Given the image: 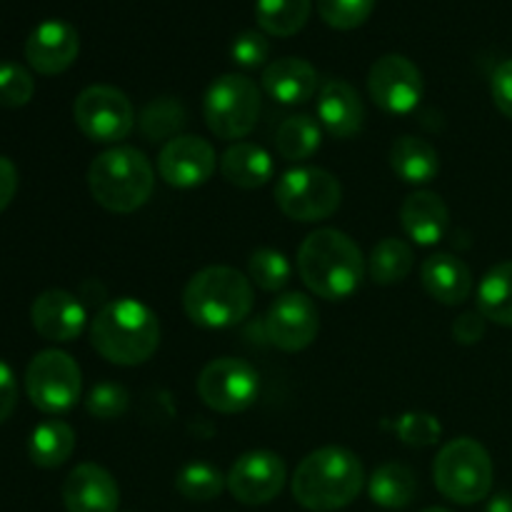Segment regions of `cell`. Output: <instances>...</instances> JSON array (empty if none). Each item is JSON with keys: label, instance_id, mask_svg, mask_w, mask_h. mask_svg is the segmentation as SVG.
Masks as SVG:
<instances>
[{"label": "cell", "instance_id": "obj_17", "mask_svg": "<svg viewBox=\"0 0 512 512\" xmlns=\"http://www.w3.org/2000/svg\"><path fill=\"white\" fill-rule=\"evenodd\" d=\"M80 53V35L65 20H45L25 40L28 65L40 75L65 73Z\"/></svg>", "mask_w": 512, "mask_h": 512}, {"label": "cell", "instance_id": "obj_19", "mask_svg": "<svg viewBox=\"0 0 512 512\" xmlns=\"http://www.w3.org/2000/svg\"><path fill=\"white\" fill-rule=\"evenodd\" d=\"M318 118L333 138L358 135L365 123V105L358 90L345 80H328L318 93Z\"/></svg>", "mask_w": 512, "mask_h": 512}, {"label": "cell", "instance_id": "obj_33", "mask_svg": "<svg viewBox=\"0 0 512 512\" xmlns=\"http://www.w3.org/2000/svg\"><path fill=\"white\" fill-rule=\"evenodd\" d=\"M248 273L250 283L258 285L260 290H265V293H280L290 283L293 268H290V260L280 250L260 248L250 255Z\"/></svg>", "mask_w": 512, "mask_h": 512}, {"label": "cell", "instance_id": "obj_38", "mask_svg": "<svg viewBox=\"0 0 512 512\" xmlns=\"http://www.w3.org/2000/svg\"><path fill=\"white\" fill-rule=\"evenodd\" d=\"M270 55V43L260 30H245L238 38L233 40V48H230V58L235 65L245 70H255L268 60Z\"/></svg>", "mask_w": 512, "mask_h": 512}, {"label": "cell", "instance_id": "obj_21", "mask_svg": "<svg viewBox=\"0 0 512 512\" xmlns=\"http://www.w3.org/2000/svg\"><path fill=\"white\" fill-rule=\"evenodd\" d=\"M420 280L425 293L443 305H463L473 293V273L463 260L450 253H435L425 258Z\"/></svg>", "mask_w": 512, "mask_h": 512}, {"label": "cell", "instance_id": "obj_5", "mask_svg": "<svg viewBox=\"0 0 512 512\" xmlns=\"http://www.w3.org/2000/svg\"><path fill=\"white\" fill-rule=\"evenodd\" d=\"M88 185L95 203L110 213L128 215L153 195L155 168L143 150L115 145L90 163Z\"/></svg>", "mask_w": 512, "mask_h": 512}, {"label": "cell", "instance_id": "obj_12", "mask_svg": "<svg viewBox=\"0 0 512 512\" xmlns=\"http://www.w3.org/2000/svg\"><path fill=\"white\" fill-rule=\"evenodd\" d=\"M423 73L410 58L398 53L383 55L368 73V93L385 113H413L423 100Z\"/></svg>", "mask_w": 512, "mask_h": 512}, {"label": "cell", "instance_id": "obj_25", "mask_svg": "<svg viewBox=\"0 0 512 512\" xmlns=\"http://www.w3.org/2000/svg\"><path fill=\"white\" fill-rule=\"evenodd\" d=\"M368 495L385 510H403L418 495V478L403 463H385L370 475Z\"/></svg>", "mask_w": 512, "mask_h": 512}, {"label": "cell", "instance_id": "obj_11", "mask_svg": "<svg viewBox=\"0 0 512 512\" xmlns=\"http://www.w3.org/2000/svg\"><path fill=\"white\" fill-rule=\"evenodd\" d=\"M195 388L210 410L235 415L248 410L258 400L260 375L245 360L218 358L200 370Z\"/></svg>", "mask_w": 512, "mask_h": 512}, {"label": "cell", "instance_id": "obj_40", "mask_svg": "<svg viewBox=\"0 0 512 512\" xmlns=\"http://www.w3.org/2000/svg\"><path fill=\"white\" fill-rule=\"evenodd\" d=\"M485 323L488 320L483 318L480 310H470V313H463L453 323V338L463 345H475L483 340L485 335Z\"/></svg>", "mask_w": 512, "mask_h": 512}, {"label": "cell", "instance_id": "obj_27", "mask_svg": "<svg viewBox=\"0 0 512 512\" xmlns=\"http://www.w3.org/2000/svg\"><path fill=\"white\" fill-rule=\"evenodd\" d=\"M478 310L485 320L512 328V260L498 263L478 285Z\"/></svg>", "mask_w": 512, "mask_h": 512}, {"label": "cell", "instance_id": "obj_2", "mask_svg": "<svg viewBox=\"0 0 512 512\" xmlns=\"http://www.w3.org/2000/svg\"><path fill=\"white\" fill-rule=\"evenodd\" d=\"M298 273L318 298L345 300L365 278L363 250L343 230L320 228L300 243Z\"/></svg>", "mask_w": 512, "mask_h": 512}, {"label": "cell", "instance_id": "obj_31", "mask_svg": "<svg viewBox=\"0 0 512 512\" xmlns=\"http://www.w3.org/2000/svg\"><path fill=\"white\" fill-rule=\"evenodd\" d=\"M185 123H188L185 105L170 95L150 100L140 113V130L150 143H163V140L168 143V140L178 138L183 135L180 130L185 128Z\"/></svg>", "mask_w": 512, "mask_h": 512}, {"label": "cell", "instance_id": "obj_32", "mask_svg": "<svg viewBox=\"0 0 512 512\" xmlns=\"http://www.w3.org/2000/svg\"><path fill=\"white\" fill-rule=\"evenodd\" d=\"M225 488H228V475H223L210 463L183 465L175 478V490L193 503H208V500L220 498Z\"/></svg>", "mask_w": 512, "mask_h": 512}, {"label": "cell", "instance_id": "obj_44", "mask_svg": "<svg viewBox=\"0 0 512 512\" xmlns=\"http://www.w3.org/2000/svg\"><path fill=\"white\" fill-rule=\"evenodd\" d=\"M423 512H453V510H448V508H428V510H423Z\"/></svg>", "mask_w": 512, "mask_h": 512}, {"label": "cell", "instance_id": "obj_23", "mask_svg": "<svg viewBox=\"0 0 512 512\" xmlns=\"http://www.w3.org/2000/svg\"><path fill=\"white\" fill-rule=\"evenodd\" d=\"M273 158L265 148L255 143H235L220 158V175L230 185L243 190L263 188L273 178Z\"/></svg>", "mask_w": 512, "mask_h": 512}, {"label": "cell", "instance_id": "obj_41", "mask_svg": "<svg viewBox=\"0 0 512 512\" xmlns=\"http://www.w3.org/2000/svg\"><path fill=\"white\" fill-rule=\"evenodd\" d=\"M15 405H18V383H15L13 370L0 360V423L13 415Z\"/></svg>", "mask_w": 512, "mask_h": 512}, {"label": "cell", "instance_id": "obj_16", "mask_svg": "<svg viewBox=\"0 0 512 512\" xmlns=\"http://www.w3.org/2000/svg\"><path fill=\"white\" fill-rule=\"evenodd\" d=\"M30 320L40 338L53 340V343H70L83 335L88 325V310L78 295L55 288L45 290L33 300Z\"/></svg>", "mask_w": 512, "mask_h": 512}, {"label": "cell", "instance_id": "obj_6", "mask_svg": "<svg viewBox=\"0 0 512 512\" xmlns=\"http://www.w3.org/2000/svg\"><path fill=\"white\" fill-rule=\"evenodd\" d=\"M493 460L473 438H455L440 448L433 463V480L440 493L458 505H475L493 490Z\"/></svg>", "mask_w": 512, "mask_h": 512}, {"label": "cell", "instance_id": "obj_24", "mask_svg": "<svg viewBox=\"0 0 512 512\" xmlns=\"http://www.w3.org/2000/svg\"><path fill=\"white\" fill-rule=\"evenodd\" d=\"M390 168L405 183L425 185L435 180L440 173V155L428 140L415 138V135H403L390 148Z\"/></svg>", "mask_w": 512, "mask_h": 512}, {"label": "cell", "instance_id": "obj_15", "mask_svg": "<svg viewBox=\"0 0 512 512\" xmlns=\"http://www.w3.org/2000/svg\"><path fill=\"white\" fill-rule=\"evenodd\" d=\"M215 168V148L198 135H178L168 140L158 155V175L173 188H198L213 178Z\"/></svg>", "mask_w": 512, "mask_h": 512}, {"label": "cell", "instance_id": "obj_4", "mask_svg": "<svg viewBox=\"0 0 512 512\" xmlns=\"http://www.w3.org/2000/svg\"><path fill=\"white\" fill-rule=\"evenodd\" d=\"M255 303L253 283L240 270L210 265L198 270L183 290L185 315L200 328L223 330L243 323Z\"/></svg>", "mask_w": 512, "mask_h": 512}, {"label": "cell", "instance_id": "obj_1", "mask_svg": "<svg viewBox=\"0 0 512 512\" xmlns=\"http://www.w3.org/2000/svg\"><path fill=\"white\" fill-rule=\"evenodd\" d=\"M365 468L355 453L338 445L318 448L300 460L290 490L310 512L343 510L363 493Z\"/></svg>", "mask_w": 512, "mask_h": 512}, {"label": "cell", "instance_id": "obj_37", "mask_svg": "<svg viewBox=\"0 0 512 512\" xmlns=\"http://www.w3.org/2000/svg\"><path fill=\"white\" fill-rule=\"evenodd\" d=\"M130 395L118 383H100L85 398V408L95 420H118L128 413Z\"/></svg>", "mask_w": 512, "mask_h": 512}, {"label": "cell", "instance_id": "obj_7", "mask_svg": "<svg viewBox=\"0 0 512 512\" xmlns=\"http://www.w3.org/2000/svg\"><path fill=\"white\" fill-rule=\"evenodd\" d=\"M203 118L220 140H238L253 133L260 118V90L250 78L225 73L210 83L203 100Z\"/></svg>", "mask_w": 512, "mask_h": 512}, {"label": "cell", "instance_id": "obj_43", "mask_svg": "<svg viewBox=\"0 0 512 512\" xmlns=\"http://www.w3.org/2000/svg\"><path fill=\"white\" fill-rule=\"evenodd\" d=\"M485 512H512V495L510 493H498L488 503Z\"/></svg>", "mask_w": 512, "mask_h": 512}, {"label": "cell", "instance_id": "obj_30", "mask_svg": "<svg viewBox=\"0 0 512 512\" xmlns=\"http://www.w3.org/2000/svg\"><path fill=\"white\" fill-rule=\"evenodd\" d=\"M415 265V253L405 240L385 238L373 248L368 258V273L373 283L395 285L403 283Z\"/></svg>", "mask_w": 512, "mask_h": 512}, {"label": "cell", "instance_id": "obj_29", "mask_svg": "<svg viewBox=\"0 0 512 512\" xmlns=\"http://www.w3.org/2000/svg\"><path fill=\"white\" fill-rule=\"evenodd\" d=\"M313 0H255V18L263 33L290 38L305 28Z\"/></svg>", "mask_w": 512, "mask_h": 512}, {"label": "cell", "instance_id": "obj_28", "mask_svg": "<svg viewBox=\"0 0 512 512\" xmlns=\"http://www.w3.org/2000/svg\"><path fill=\"white\" fill-rule=\"evenodd\" d=\"M320 143H323V128L310 115H290L278 125V133H275V148L290 163H303L313 158Z\"/></svg>", "mask_w": 512, "mask_h": 512}, {"label": "cell", "instance_id": "obj_42", "mask_svg": "<svg viewBox=\"0 0 512 512\" xmlns=\"http://www.w3.org/2000/svg\"><path fill=\"white\" fill-rule=\"evenodd\" d=\"M15 193H18V170H15L13 160L0 155V213L13 203Z\"/></svg>", "mask_w": 512, "mask_h": 512}, {"label": "cell", "instance_id": "obj_18", "mask_svg": "<svg viewBox=\"0 0 512 512\" xmlns=\"http://www.w3.org/2000/svg\"><path fill=\"white\" fill-rule=\"evenodd\" d=\"M68 512H118L120 488L113 475L95 463H80L63 483Z\"/></svg>", "mask_w": 512, "mask_h": 512}, {"label": "cell", "instance_id": "obj_20", "mask_svg": "<svg viewBox=\"0 0 512 512\" xmlns=\"http://www.w3.org/2000/svg\"><path fill=\"white\" fill-rule=\"evenodd\" d=\"M400 223L413 243L430 248V245H438L448 233L450 210L438 193L415 190L400 205Z\"/></svg>", "mask_w": 512, "mask_h": 512}, {"label": "cell", "instance_id": "obj_13", "mask_svg": "<svg viewBox=\"0 0 512 512\" xmlns=\"http://www.w3.org/2000/svg\"><path fill=\"white\" fill-rule=\"evenodd\" d=\"M320 333V313L305 293H283L265 315V335L283 353H300Z\"/></svg>", "mask_w": 512, "mask_h": 512}, {"label": "cell", "instance_id": "obj_35", "mask_svg": "<svg viewBox=\"0 0 512 512\" xmlns=\"http://www.w3.org/2000/svg\"><path fill=\"white\" fill-rule=\"evenodd\" d=\"M395 433H398L400 443H405L408 448H430L443 435V425L435 415L413 410V413L400 415L398 423H395Z\"/></svg>", "mask_w": 512, "mask_h": 512}, {"label": "cell", "instance_id": "obj_34", "mask_svg": "<svg viewBox=\"0 0 512 512\" xmlns=\"http://www.w3.org/2000/svg\"><path fill=\"white\" fill-rule=\"evenodd\" d=\"M378 0H318V13L330 28L355 30L370 18Z\"/></svg>", "mask_w": 512, "mask_h": 512}, {"label": "cell", "instance_id": "obj_36", "mask_svg": "<svg viewBox=\"0 0 512 512\" xmlns=\"http://www.w3.org/2000/svg\"><path fill=\"white\" fill-rule=\"evenodd\" d=\"M35 93V80L23 65L0 63V105L3 108H23Z\"/></svg>", "mask_w": 512, "mask_h": 512}, {"label": "cell", "instance_id": "obj_10", "mask_svg": "<svg viewBox=\"0 0 512 512\" xmlns=\"http://www.w3.org/2000/svg\"><path fill=\"white\" fill-rule=\"evenodd\" d=\"M73 118L93 143H120L135 128L133 103L113 85H90L75 98Z\"/></svg>", "mask_w": 512, "mask_h": 512}, {"label": "cell", "instance_id": "obj_8", "mask_svg": "<svg viewBox=\"0 0 512 512\" xmlns=\"http://www.w3.org/2000/svg\"><path fill=\"white\" fill-rule=\"evenodd\" d=\"M343 200V188L333 173L323 168H293L275 185V203L298 223L328 220Z\"/></svg>", "mask_w": 512, "mask_h": 512}, {"label": "cell", "instance_id": "obj_9", "mask_svg": "<svg viewBox=\"0 0 512 512\" xmlns=\"http://www.w3.org/2000/svg\"><path fill=\"white\" fill-rule=\"evenodd\" d=\"M25 390L40 413L63 415L80 400L83 375L78 363L63 350H43L25 370Z\"/></svg>", "mask_w": 512, "mask_h": 512}, {"label": "cell", "instance_id": "obj_39", "mask_svg": "<svg viewBox=\"0 0 512 512\" xmlns=\"http://www.w3.org/2000/svg\"><path fill=\"white\" fill-rule=\"evenodd\" d=\"M490 93L505 118L512 120V58L503 60L490 78Z\"/></svg>", "mask_w": 512, "mask_h": 512}, {"label": "cell", "instance_id": "obj_3", "mask_svg": "<svg viewBox=\"0 0 512 512\" xmlns=\"http://www.w3.org/2000/svg\"><path fill=\"white\" fill-rule=\"evenodd\" d=\"M90 343L108 363L123 368L143 365L160 345V320L140 300H110L90 323Z\"/></svg>", "mask_w": 512, "mask_h": 512}, {"label": "cell", "instance_id": "obj_26", "mask_svg": "<svg viewBox=\"0 0 512 512\" xmlns=\"http://www.w3.org/2000/svg\"><path fill=\"white\" fill-rule=\"evenodd\" d=\"M75 450V430L63 420H45L30 433L28 455L38 468L55 470L68 463Z\"/></svg>", "mask_w": 512, "mask_h": 512}, {"label": "cell", "instance_id": "obj_22", "mask_svg": "<svg viewBox=\"0 0 512 512\" xmlns=\"http://www.w3.org/2000/svg\"><path fill=\"white\" fill-rule=\"evenodd\" d=\"M263 88L275 103L303 105L318 93V70L303 58H278L263 70Z\"/></svg>", "mask_w": 512, "mask_h": 512}, {"label": "cell", "instance_id": "obj_14", "mask_svg": "<svg viewBox=\"0 0 512 512\" xmlns=\"http://www.w3.org/2000/svg\"><path fill=\"white\" fill-rule=\"evenodd\" d=\"M288 480L283 458L273 450L240 455L228 473V493L243 505H265L278 498Z\"/></svg>", "mask_w": 512, "mask_h": 512}]
</instances>
